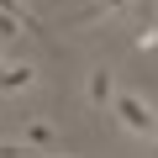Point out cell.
Here are the masks:
<instances>
[{"instance_id": "1", "label": "cell", "mask_w": 158, "mask_h": 158, "mask_svg": "<svg viewBox=\"0 0 158 158\" xmlns=\"http://www.w3.org/2000/svg\"><path fill=\"white\" fill-rule=\"evenodd\" d=\"M111 111H116V127H121V132H132V137H142V142H158V106H153L148 95L121 90Z\"/></svg>"}, {"instance_id": "2", "label": "cell", "mask_w": 158, "mask_h": 158, "mask_svg": "<svg viewBox=\"0 0 158 158\" xmlns=\"http://www.w3.org/2000/svg\"><path fill=\"white\" fill-rule=\"evenodd\" d=\"M37 63L32 58H6V63H0V95H6V100H21V95H32L37 90Z\"/></svg>"}, {"instance_id": "3", "label": "cell", "mask_w": 158, "mask_h": 158, "mask_svg": "<svg viewBox=\"0 0 158 158\" xmlns=\"http://www.w3.org/2000/svg\"><path fill=\"white\" fill-rule=\"evenodd\" d=\"M116 95H121L116 74H111L106 63H95V69L85 74V106H90V111H111V106H116Z\"/></svg>"}, {"instance_id": "4", "label": "cell", "mask_w": 158, "mask_h": 158, "mask_svg": "<svg viewBox=\"0 0 158 158\" xmlns=\"http://www.w3.org/2000/svg\"><path fill=\"white\" fill-rule=\"evenodd\" d=\"M16 142H27L37 158H53V153H58V127H53V121H42V116H32V121L16 132Z\"/></svg>"}, {"instance_id": "5", "label": "cell", "mask_w": 158, "mask_h": 158, "mask_svg": "<svg viewBox=\"0 0 158 158\" xmlns=\"http://www.w3.org/2000/svg\"><path fill=\"white\" fill-rule=\"evenodd\" d=\"M132 48H137V53H153V48H158V27H142V32L132 37Z\"/></svg>"}, {"instance_id": "6", "label": "cell", "mask_w": 158, "mask_h": 158, "mask_svg": "<svg viewBox=\"0 0 158 158\" xmlns=\"http://www.w3.org/2000/svg\"><path fill=\"white\" fill-rule=\"evenodd\" d=\"M0 158H37V153H32L27 142H16V137H11V142H0Z\"/></svg>"}, {"instance_id": "7", "label": "cell", "mask_w": 158, "mask_h": 158, "mask_svg": "<svg viewBox=\"0 0 158 158\" xmlns=\"http://www.w3.org/2000/svg\"><path fill=\"white\" fill-rule=\"evenodd\" d=\"M0 37L16 42V37H21V16H0Z\"/></svg>"}, {"instance_id": "8", "label": "cell", "mask_w": 158, "mask_h": 158, "mask_svg": "<svg viewBox=\"0 0 158 158\" xmlns=\"http://www.w3.org/2000/svg\"><path fill=\"white\" fill-rule=\"evenodd\" d=\"M137 0H100V11H132Z\"/></svg>"}, {"instance_id": "9", "label": "cell", "mask_w": 158, "mask_h": 158, "mask_svg": "<svg viewBox=\"0 0 158 158\" xmlns=\"http://www.w3.org/2000/svg\"><path fill=\"white\" fill-rule=\"evenodd\" d=\"M148 153H153V158H158V142H153V148H148Z\"/></svg>"}, {"instance_id": "10", "label": "cell", "mask_w": 158, "mask_h": 158, "mask_svg": "<svg viewBox=\"0 0 158 158\" xmlns=\"http://www.w3.org/2000/svg\"><path fill=\"white\" fill-rule=\"evenodd\" d=\"M153 27H158V11H153Z\"/></svg>"}, {"instance_id": "11", "label": "cell", "mask_w": 158, "mask_h": 158, "mask_svg": "<svg viewBox=\"0 0 158 158\" xmlns=\"http://www.w3.org/2000/svg\"><path fill=\"white\" fill-rule=\"evenodd\" d=\"M53 158H63V153H53Z\"/></svg>"}]
</instances>
